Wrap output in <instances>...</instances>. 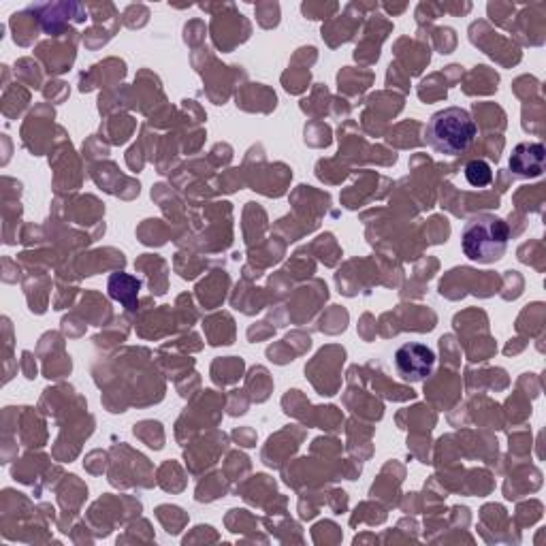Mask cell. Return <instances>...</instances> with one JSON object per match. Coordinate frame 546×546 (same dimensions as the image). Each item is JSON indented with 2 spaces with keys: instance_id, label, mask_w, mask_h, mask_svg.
Instances as JSON below:
<instances>
[{
  "instance_id": "cell-1",
  "label": "cell",
  "mask_w": 546,
  "mask_h": 546,
  "mask_svg": "<svg viewBox=\"0 0 546 546\" xmlns=\"http://www.w3.org/2000/svg\"><path fill=\"white\" fill-rule=\"evenodd\" d=\"M478 135L476 122L468 109L446 107L436 111L425 126V143L442 156H461L468 152Z\"/></svg>"
},
{
  "instance_id": "cell-2",
  "label": "cell",
  "mask_w": 546,
  "mask_h": 546,
  "mask_svg": "<svg viewBox=\"0 0 546 546\" xmlns=\"http://www.w3.org/2000/svg\"><path fill=\"white\" fill-rule=\"evenodd\" d=\"M510 227L495 214H478L465 222L461 231V250L470 261L491 265L502 259L508 250Z\"/></svg>"
},
{
  "instance_id": "cell-3",
  "label": "cell",
  "mask_w": 546,
  "mask_h": 546,
  "mask_svg": "<svg viewBox=\"0 0 546 546\" xmlns=\"http://www.w3.org/2000/svg\"><path fill=\"white\" fill-rule=\"evenodd\" d=\"M393 365L401 380L423 382L433 374V367H436V352L425 344L408 342L397 348Z\"/></svg>"
},
{
  "instance_id": "cell-4",
  "label": "cell",
  "mask_w": 546,
  "mask_h": 546,
  "mask_svg": "<svg viewBox=\"0 0 546 546\" xmlns=\"http://www.w3.org/2000/svg\"><path fill=\"white\" fill-rule=\"evenodd\" d=\"M544 163H546V148L538 141H525L519 143V146L512 150L510 154V171L519 175L523 180L529 178H540L544 173Z\"/></svg>"
},
{
  "instance_id": "cell-5",
  "label": "cell",
  "mask_w": 546,
  "mask_h": 546,
  "mask_svg": "<svg viewBox=\"0 0 546 546\" xmlns=\"http://www.w3.org/2000/svg\"><path fill=\"white\" fill-rule=\"evenodd\" d=\"M139 288H141V282L135 276H128V273H114L107 282L109 297L120 301L128 312L137 310Z\"/></svg>"
},
{
  "instance_id": "cell-6",
  "label": "cell",
  "mask_w": 546,
  "mask_h": 546,
  "mask_svg": "<svg viewBox=\"0 0 546 546\" xmlns=\"http://www.w3.org/2000/svg\"><path fill=\"white\" fill-rule=\"evenodd\" d=\"M465 180L474 188H487L493 182V169L487 160H470L465 165Z\"/></svg>"
}]
</instances>
